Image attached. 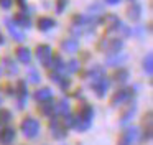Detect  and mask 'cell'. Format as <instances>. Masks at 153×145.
I'll list each match as a JSON object with an SVG mask.
<instances>
[{
	"label": "cell",
	"instance_id": "35",
	"mask_svg": "<svg viewBox=\"0 0 153 145\" xmlns=\"http://www.w3.org/2000/svg\"><path fill=\"white\" fill-rule=\"evenodd\" d=\"M4 43H5V38H4V35L0 33V45H4Z\"/></svg>",
	"mask_w": 153,
	"mask_h": 145
},
{
	"label": "cell",
	"instance_id": "27",
	"mask_svg": "<svg viewBox=\"0 0 153 145\" xmlns=\"http://www.w3.org/2000/svg\"><path fill=\"white\" fill-rule=\"evenodd\" d=\"M12 120V112L7 109H0V125H5Z\"/></svg>",
	"mask_w": 153,
	"mask_h": 145
},
{
	"label": "cell",
	"instance_id": "11",
	"mask_svg": "<svg viewBox=\"0 0 153 145\" xmlns=\"http://www.w3.org/2000/svg\"><path fill=\"white\" fill-rule=\"evenodd\" d=\"M7 30H8L10 36L15 40V41H23L25 40V33L22 31V30L18 28L17 23H13L12 20H7Z\"/></svg>",
	"mask_w": 153,
	"mask_h": 145
},
{
	"label": "cell",
	"instance_id": "6",
	"mask_svg": "<svg viewBox=\"0 0 153 145\" xmlns=\"http://www.w3.org/2000/svg\"><path fill=\"white\" fill-rule=\"evenodd\" d=\"M50 130H51V135L54 138H64L68 135V127L58 117H53V120L50 122Z\"/></svg>",
	"mask_w": 153,
	"mask_h": 145
},
{
	"label": "cell",
	"instance_id": "8",
	"mask_svg": "<svg viewBox=\"0 0 153 145\" xmlns=\"http://www.w3.org/2000/svg\"><path fill=\"white\" fill-rule=\"evenodd\" d=\"M51 55H53V49H51L50 45H38L36 46V58L43 66H50Z\"/></svg>",
	"mask_w": 153,
	"mask_h": 145
},
{
	"label": "cell",
	"instance_id": "24",
	"mask_svg": "<svg viewBox=\"0 0 153 145\" xmlns=\"http://www.w3.org/2000/svg\"><path fill=\"white\" fill-rule=\"evenodd\" d=\"M135 109H137V105H135V104L128 105V107H127V111L123 112V114H122V117H120V124H122V125H125L127 122H128L130 119H132V115L135 114Z\"/></svg>",
	"mask_w": 153,
	"mask_h": 145
},
{
	"label": "cell",
	"instance_id": "9",
	"mask_svg": "<svg viewBox=\"0 0 153 145\" xmlns=\"http://www.w3.org/2000/svg\"><path fill=\"white\" fill-rule=\"evenodd\" d=\"M17 137V132L13 127H4L0 129V144L2 145H12Z\"/></svg>",
	"mask_w": 153,
	"mask_h": 145
},
{
	"label": "cell",
	"instance_id": "10",
	"mask_svg": "<svg viewBox=\"0 0 153 145\" xmlns=\"http://www.w3.org/2000/svg\"><path fill=\"white\" fill-rule=\"evenodd\" d=\"M120 20L117 15H114V13H109V15H105V18H104V25H105V30L107 31H119V26H120Z\"/></svg>",
	"mask_w": 153,
	"mask_h": 145
},
{
	"label": "cell",
	"instance_id": "3",
	"mask_svg": "<svg viewBox=\"0 0 153 145\" xmlns=\"http://www.w3.org/2000/svg\"><path fill=\"white\" fill-rule=\"evenodd\" d=\"M91 87L92 91L96 92L97 97H104L109 89V79L105 78V74H100V76H96V78L91 79Z\"/></svg>",
	"mask_w": 153,
	"mask_h": 145
},
{
	"label": "cell",
	"instance_id": "7",
	"mask_svg": "<svg viewBox=\"0 0 153 145\" xmlns=\"http://www.w3.org/2000/svg\"><path fill=\"white\" fill-rule=\"evenodd\" d=\"M138 134H140V129L138 127H128L125 132H122L119 138V145H132L138 140Z\"/></svg>",
	"mask_w": 153,
	"mask_h": 145
},
{
	"label": "cell",
	"instance_id": "30",
	"mask_svg": "<svg viewBox=\"0 0 153 145\" xmlns=\"http://www.w3.org/2000/svg\"><path fill=\"white\" fill-rule=\"evenodd\" d=\"M79 68H81V64H79V61H76V59H69V61H68V64H66V69L69 72L79 71Z\"/></svg>",
	"mask_w": 153,
	"mask_h": 145
},
{
	"label": "cell",
	"instance_id": "25",
	"mask_svg": "<svg viewBox=\"0 0 153 145\" xmlns=\"http://www.w3.org/2000/svg\"><path fill=\"white\" fill-rule=\"evenodd\" d=\"M128 71H127L125 68H119L115 72H114V79H115L117 82H125L127 79H128Z\"/></svg>",
	"mask_w": 153,
	"mask_h": 145
},
{
	"label": "cell",
	"instance_id": "21",
	"mask_svg": "<svg viewBox=\"0 0 153 145\" xmlns=\"http://www.w3.org/2000/svg\"><path fill=\"white\" fill-rule=\"evenodd\" d=\"M51 97H53V91H51L50 87H41V89H38V91L35 92V99L40 101V102L50 101Z\"/></svg>",
	"mask_w": 153,
	"mask_h": 145
},
{
	"label": "cell",
	"instance_id": "19",
	"mask_svg": "<svg viewBox=\"0 0 153 145\" xmlns=\"http://www.w3.org/2000/svg\"><path fill=\"white\" fill-rule=\"evenodd\" d=\"M15 23H17L18 26H22V28H30L31 26L30 15L25 13V12H18L17 15H15Z\"/></svg>",
	"mask_w": 153,
	"mask_h": 145
},
{
	"label": "cell",
	"instance_id": "18",
	"mask_svg": "<svg viewBox=\"0 0 153 145\" xmlns=\"http://www.w3.org/2000/svg\"><path fill=\"white\" fill-rule=\"evenodd\" d=\"M127 16H128L132 22H138L140 16H142V7H140L138 3L132 2V5L127 8Z\"/></svg>",
	"mask_w": 153,
	"mask_h": 145
},
{
	"label": "cell",
	"instance_id": "33",
	"mask_svg": "<svg viewBox=\"0 0 153 145\" xmlns=\"http://www.w3.org/2000/svg\"><path fill=\"white\" fill-rule=\"evenodd\" d=\"M105 3H109V5H117V3H120L122 0H104Z\"/></svg>",
	"mask_w": 153,
	"mask_h": 145
},
{
	"label": "cell",
	"instance_id": "31",
	"mask_svg": "<svg viewBox=\"0 0 153 145\" xmlns=\"http://www.w3.org/2000/svg\"><path fill=\"white\" fill-rule=\"evenodd\" d=\"M68 2H69V0H56V12L63 13L64 8L68 7Z\"/></svg>",
	"mask_w": 153,
	"mask_h": 145
},
{
	"label": "cell",
	"instance_id": "23",
	"mask_svg": "<svg viewBox=\"0 0 153 145\" xmlns=\"http://www.w3.org/2000/svg\"><path fill=\"white\" fill-rule=\"evenodd\" d=\"M54 111L59 112V114H63V115L68 114V112H69V102H68V99L66 97L59 99V102L54 104Z\"/></svg>",
	"mask_w": 153,
	"mask_h": 145
},
{
	"label": "cell",
	"instance_id": "26",
	"mask_svg": "<svg viewBox=\"0 0 153 145\" xmlns=\"http://www.w3.org/2000/svg\"><path fill=\"white\" fill-rule=\"evenodd\" d=\"M143 69H145V72L148 76L153 74V55H152V53H148L146 58L143 59Z\"/></svg>",
	"mask_w": 153,
	"mask_h": 145
},
{
	"label": "cell",
	"instance_id": "37",
	"mask_svg": "<svg viewBox=\"0 0 153 145\" xmlns=\"http://www.w3.org/2000/svg\"><path fill=\"white\" fill-rule=\"evenodd\" d=\"M130 2H133V0H130Z\"/></svg>",
	"mask_w": 153,
	"mask_h": 145
},
{
	"label": "cell",
	"instance_id": "1",
	"mask_svg": "<svg viewBox=\"0 0 153 145\" xmlns=\"http://www.w3.org/2000/svg\"><path fill=\"white\" fill-rule=\"evenodd\" d=\"M94 119V109L89 104H82L77 111L76 117H73V127L79 132H86L87 129L92 125Z\"/></svg>",
	"mask_w": 153,
	"mask_h": 145
},
{
	"label": "cell",
	"instance_id": "22",
	"mask_svg": "<svg viewBox=\"0 0 153 145\" xmlns=\"http://www.w3.org/2000/svg\"><path fill=\"white\" fill-rule=\"evenodd\" d=\"M38 111H40L41 115L50 117V115H53V112H54V102H51V99H50V101H45L43 104L38 107Z\"/></svg>",
	"mask_w": 153,
	"mask_h": 145
},
{
	"label": "cell",
	"instance_id": "34",
	"mask_svg": "<svg viewBox=\"0 0 153 145\" xmlns=\"http://www.w3.org/2000/svg\"><path fill=\"white\" fill-rule=\"evenodd\" d=\"M15 2H17V3H18V5H20V7H22V8H23V7H25V5H27V0H15Z\"/></svg>",
	"mask_w": 153,
	"mask_h": 145
},
{
	"label": "cell",
	"instance_id": "16",
	"mask_svg": "<svg viewBox=\"0 0 153 145\" xmlns=\"http://www.w3.org/2000/svg\"><path fill=\"white\" fill-rule=\"evenodd\" d=\"M2 66H4V71L7 72V76H13V74H18V66H17V63L13 61L12 58H4L2 59Z\"/></svg>",
	"mask_w": 153,
	"mask_h": 145
},
{
	"label": "cell",
	"instance_id": "36",
	"mask_svg": "<svg viewBox=\"0 0 153 145\" xmlns=\"http://www.w3.org/2000/svg\"><path fill=\"white\" fill-rule=\"evenodd\" d=\"M0 102H2V97H0Z\"/></svg>",
	"mask_w": 153,
	"mask_h": 145
},
{
	"label": "cell",
	"instance_id": "20",
	"mask_svg": "<svg viewBox=\"0 0 153 145\" xmlns=\"http://www.w3.org/2000/svg\"><path fill=\"white\" fill-rule=\"evenodd\" d=\"M50 66H53V69H54V71H58V72H64V71H66V64L63 63V59H61L59 55H51Z\"/></svg>",
	"mask_w": 153,
	"mask_h": 145
},
{
	"label": "cell",
	"instance_id": "14",
	"mask_svg": "<svg viewBox=\"0 0 153 145\" xmlns=\"http://www.w3.org/2000/svg\"><path fill=\"white\" fill-rule=\"evenodd\" d=\"M50 78H51V81H53V82H56V84L59 86L61 89H68V87L71 86V81H69V79H68L64 74L58 72V71H53V72L50 74Z\"/></svg>",
	"mask_w": 153,
	"mask_h": 145
},
{
	"label": "cell",
	"instance_id": "28",
	"mask_svg": "<svg viewBox=\"0 0 153 145\" xmlns=\"http://www.w3.org/2000/svg\"><path fill=\"white\" fill-rule=\"evenodd\" d=\"M28 79H30V82H33V84H38V82L41 81V76H40V72H38L36 69L30 68L28 69Z\"/></svg>",
	"mask_w": 153,
	"mask_h": 145
},
{
	"label": "cell",
	"instance_id": "15",
	"mask_svg": "<svg viewBox=\"0 0 153 145\" xmlns=\"http://www.w3.org/2000/svg\"><path fill=\"white\" fill-rule=\"evenodd\" d=\"M15 55H17L18 61L23 63V64H30L31 63V51L27 46H18V48L15 49Z\"/></svg>",
	"mask_w": 153,
	"mask_h": 145
},
{
	"label": "cell",
	"instance_id": "17",
	"mask_svg": "<svg viewBox=\"0 0 153 145\" xmlns=\"http://www.w3.org/2000/svg\"><path fill=\"white\" fill-rule=\"evenodd\" d=\"M61 48H63L66 53H69V55H74V53L79 49V40H77V38H68V40H64V41L61 43Z\"/></svg>",
	"mask_w": 153,
	"mask_h": 145
},
{
	"label": "cell",
	"instance_id": "4",
	"mask_svg": "<svg viewBox=\"0 0 153 145\" xmlns=\"http://www.w3.org/2000/svg\"><path fill=\"white\" fill-rule=\"evenodd\" d=\"M122 48H123V41L119 38H102V41L99 43V49L107 51L109 55L119 53Z\"/></svg>",
	"mask_w": 153,
	"mask_h": 145
},
{
	"label": "cell",
	"instance_id": "12",
	"mask_svg": "<svg viewBox=\"0 0 153 145\" xmlns=\"http://www.w3.org/2000/svg\"><path fill=\"white\" fill-rule=\"evenodd\" d=\"M17 96H18V107H23L25 101H27V96H28V89H27V81L20 79L17 82Z\"/></svg>",
	"mask_w": 153,
	"mask_h": 145
},
{
	"label": "cell",
	"instance_id": "2",
	"mask_svg": "<svg viewBox=\"0 0 153 145\" xmlns=\"http://www.w3.org/2000/svg\"><path fill=\"white\" fill-rule=\"evenodd\" d=\"M20 129L23 132V135L27 138H35L38 134H40L41 127H40V122L33 117H25L20 124Z\"/></svg>",
	"mask_w": 153,
	"mask_h": 145
},
{
	"label": "cell",
	"instance_id": "5",
	"mask_svg": "<svg viewBox=\"0 0 153 145\" xmlns=\"http://www.w3.org/2000/svg\"><path fill=\"white\" fill-rule=\"evenodd\" d=\"M132 96H133V89H132V87L119 89V91L114 92V96L110 97V104H112L114 107H119V105L123 104V102H128Z\"/></svg>",
	"mask_w": 153,
	"mask_h": 145
},
{
	"label": "cell",
	"instance_id": "29",
	"mask_svg": "<svg viewBox=\"0 0 153 145\" xmlns=\"http://www.w3.org/2000/svg\"><path fill=\"white\" fill-rule=\"evenodd\" d=\"M125 59H127V56H125V55L119 56V53H114V55H112V58H109V59H107V63H109V64H120V63H122V61H125Z\"/></svg>",
	"mask_w": 153,
	"mask_h": 145
},
{
	"label": "cell",
	"instance_id": "13",
	"mask_svg": "<svg viewBox=\"0 0 153 145\" xmlns=\"http://www.w3.org/2000/svg\"><path fill=\"white\" fill-rule=\"evenodd\" d=\"M36 26H38L40 31H48V30L56 26V20L51 18V16H40L38 22H36Z\"/></svg>",
	"mask_w": 153,
	"mask_h": 145
},
{
	"label": "cell",
	"instance_id": "32",
	"mask_svg": "<svg viewBox=\"0 0 153 145\" xmlns=\"http://www.w3.org/2000/svg\"><path fill=\"white\" fill-rule=\"evenodd\" d=\"M12 5H13V0H0V7L4 10H8Z\"/></svg>",
	"mask_w": 153,
	"mask_h": 145
}]
</instances>
